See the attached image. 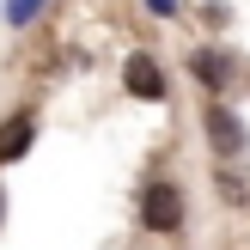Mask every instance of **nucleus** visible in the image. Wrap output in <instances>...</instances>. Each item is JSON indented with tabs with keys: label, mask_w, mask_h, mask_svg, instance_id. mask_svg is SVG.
<instances>
[{
	"label": "nucleus",
	"mask_w": 250,
	"mask_h": 250,
	"mask_svg": "<svg viewBox=\"0 0 250 250\" xmlns=\"http://www.w3.org/2000/svg\"><path fill=\"white\" fill-rule=\"evenodd\" d=\"M189 73L208 85V92H220V85L232 80V61L220 55V49H195V55H189Z\"/></svg>",
	"instance_id": "20e7f679"
},
{
	"label": "nucleus",
	"mask_w": 250,
	"mask_h": 250,
	"mask_svg": "<svg viewBox=\"0 0 250 250\" xmlns=\"http://www.w3.org/2000/svg\"><path fill=\"white\" fill-rule=\"evenodd\" d=\"M146 6H153L159 19H165V12H177V0H146Z\"/></svg>",
	"instance_id": "6e6552de"
},
{
	"label": "nucleus",
	"mask_w": 250,
	"mask_h": 250,
	"mask_svg": "<svg viewBox=\"0 0 250 250\" xmlns=\"http://www.w3.org/2000/svg\"><path fill=\"white\" fill-rule=\"evenodd\" d=\"M220 195H226L232 208H244V202H250V189H244V177H232V171H220Z\"/></svg>",
	"instance_id": "423d86ee"
},
{
	"label": "nucleus",
	"mask_w": 250,
	"mask_h": 250,
	"mask_svg": "<svg viewBox=\"0 0 250 250\" xmlns=\"http://www.w3.org/2000/svg\"><path fill=\"white\" fill-rule=\"evenodd\" d=\"M31 134H37V122H31V116H12L6 128H0V165H19L24 146H31Z\"/></svg>",
	"instance_id": "39448f33"
},
{
	"label": "nucleus",
	"mask_w": 250,
	"mask_h": 250,
	"mask_svg": "<svg viewBox=\"0 0 250 250\" xmlns=\"http://www.w3.org/2000/svg\"><path fill=\"white\" fill-rule=\"evenodd\" d=\"M202 128H208V141H214V153H220V159H238L244 146H250V134H244V122L232 116L226 104H208V116H202Z\"/></svg>",
	"instance_id": "f03ea898"
},
{
	"label": "nucleus",
	"mask_w": 250,
	"mask_h": 250,
	"mask_svg": "<svg viewBox=\"0 0 250 250\" xmlns=\"http://www.w3.org/2000/svg\"><path fill=\"white\" fill-rule=\"evenodd\" d=\"M141 220H146V232H177L183 226V189L177 183H153L141 195Z\"/></svg>",
	"instance_id": "f257e3e1"
},
{
	"label": "nucleus",
	"mask_w": 250,
	"mask_h": 250,
	"mask_svg": "<svg viewBox=\"0 0 250 250\" xmlns=\"http://www.w3.org/2000/svg\"><path fill=\"white\" fill-rule=\"evenodd\" d=\"M37 6H43V0H12L6 19H12V24H24V19H37Z\"/></svg>",
	"instance_id": "0eeeda50"
},
{
	"label": "nucleus",
	"mask_w": 250,
	"mask_h": 250,
	"mask_svg": "<svg viewBox=\"0 0 250 250\" xmlns=\"http://www.w3.org/2000/svg\"><path fill=\"white\" fill-rule=\"evenodd\" d=\"M122 85H128L134 98H165V73H159V61H153V55H128Z\"/></svg>",
	"instance_id": "7ed1b4c3"
}]
</instances>
